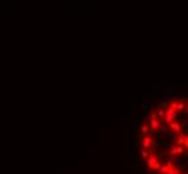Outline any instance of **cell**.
Here are the masks:
<instances>
[{"instance_id": "10", "label": "cell", "mask_w": 188, "mask_h": 174, "mask_svg": "<svg viewBox=\"0 0 188 174\" xmlns=\"http://www.w3.org/2000/svg\"><path fill=\"white\" fill-rule=\"evenodd\" d=\"M157 172H158V174H167V172H168V168H167V165H165V164H161Z\"/></svg>"}, {"instance_id": "2", "label": "cell", "mask_w": 188, "mask_h": 174, "mask_svg": "<svg viewBox=\"0 0 188 174\" xmlns=\"http://www.w3.org/2000/svg\"><path fill=\"white\" fill-rule=\"evenodd\" d=\"M148 125H149L150 133L158 131V129L161 127V119H158V118L156 117V113H154V110H153L152 113H150V115H149V122H148Z\"/></svg>"}, {"instance_id": "13", "label": "cell", "mask_w": 188, "mask_h": 174, "mask_svg": "<svg viewBox=\"0 0 188 174\" xmlns=\"http://www.w3.org/2000/svg\"><path fill=\"white\" fill-rule=\"evenodd\" d=\"M184 138H186V147L188 149V135H184Z\"/></svg>"}, {"instance_id": "4", "label": "cell", "mask_w": 188, "mask_h": 174, "mask_svg": "<svg viewBox=\"0 0 188 174\" xmlns=\"http://www.w3.org/2000/svg\"><path fill=\"white\" fill-rule=\"evenodd\" d=\"M184 149H186L184 146L172 145L171 149H169V151H168V154H169V157H180V155L184 153Z\"/></svg>"}, {"instance_id": "5", "label": "cell", "mask_w": 188, "mask_h": 174, "mask_svg": "<svg viewBox=\"0 0 188 174\" xmlns=\"http://www.w3.org/2000/svg\"><path fill=\"white\" fill-rule=\"evenodd\" d=\"M169 107H172V109H175L178 113H182L186 110V103H184V101H172L171 105H169Z\"/></svg>"}, {"instance_id": "6", "label": "cell", "mask_w": 188, "mask_h": 174, "mask_svg": "<svg viewBox=\"0 0 188 174\" xmlns=\"http://www.w3.org/2000/svg\"><path fill=\"white\" fill-rule=\"evenodd\" d=\"M169 129L171 131H173L175 134H182V123L179 121H173L169 123Z\"/></svg>"}, {"instance_id": "1", "label": "cell", "mask_w": 188, "mask_h": 174, "mask_svg": "<svg viewBox=\"0 0 188 174\" xmlns=\"http://www.w3.org/2000/svg\"><path fill=\"white\" fill-rule=\"evenodd\" d=\"M145 165H146V168H148L149 172H157L158 168H160V165H161V162L158 161V157L156 154H150L148 158L145 160Z\"/></svg>"}, {"instance_id": "15", "label": "cell", "mask_w": 188, "mask_h": 174, "mask_svg": "<svg viewBox=\"0 0 188 174\" xmlns=\"http://www.w3.org/2000/svg\"><path fill=\"white\" fill-rule=\"evenodd\" d=\"M179 174H182V173H179Z\"/></svg>"}, {"instance_id": "8", "label": "cell", "mask_w": 188, "mask_h": 174, "mask_svg": "<svg viewBox=\"0 0 188 174\" xmlns=\"http://www.w3.org/2000/svg\"><path fill=\"white\" fill-rule=\"evenodd\" d=\"M149 133H150L149 125L146 123V122H144V123H141V137H142V135H148Z\"/></svg>"}, {"instance_id": "9", "label": "cell", "mask_w": 188, "mask_h": 174, "mask_svg": "<svg viewBox=\"0 0 188 174\" xmlns=\"http://www.w3.org/2000/svg\"><path fill=\"white\" fill-rule=\"evenodd\" d=\"M176 143L179 146H184L186 147V138H184L183 134H178V139H176Z\"/></svg>"}, {"instance_id": "3", "label": "cell", "mask_w": 188, "mask_h": 174, "mask_svg": "<svg viewBox=\"0 0 188 174\" xmlns=\"http://www.w3.org/2000/svg\"><path fill=\"white\" fill-rule=\"evenodd\" d=\"M178 117H179V113L176 111L175 109H172V107H168L167 110H165V115L163 118V121L165 123H171L173 121H178Z\"/></svg>"}, {"instance_id": "11", "label": "cell", "mask_w": 188, "mask_h": 174, "mask_svg": "<svg viewBox=\"0 0 188 174\" xmlns=\"http://www.w3.org/2000/svg\"><path fill=\"white\" fill-rule=\"evenodd\" d=\"M179 169H176V168H171V169H168V172L167 174H179Z\"/></svg>"}, {"instance_id": "12", "label": "cell", "mask_w": 188, "mask_h": 174, "mask_svg": "<svg viewBox=\"0 0 188 174\" xmlns=\"http://www.w3.org/2000/svg\"><path fill=\"white\" fill-rule=\"evenodd\" d=\"M165 165H167V168H168V169L175 168V166H173V162H172V161H167V164H165Z\"/></svg>"}, {"instance_id": "14", "label": "cell", "mask_w": 188, "mask_h": 174, "mask_svg": "<svg viewBox=\"0 0 188 174\" xmlns=\"http://www.w3.org/2000/svg\"><path fill=\"white\" fill-rule=\"evenodd\" d=\"M184 111H186V113H188V103L186 105V110H184Z\"/></svg>"}, {"instance_id": "7", "label": "cell", "mask_w": 188, "mask_h": 174, "mask_svg": "<svg viewBox=\"0 0 188 174\" xmlns=\"http://www.w3.org/2000/svg\"><path fill=\"white\" fill-rule=\"evenodd\" d=\"M154 113H156V117L158 118V119H161L163 121V118H164V115H165V109H163V107H156L154 109Z\"/></svg>"}]
</instances>
